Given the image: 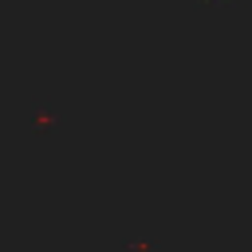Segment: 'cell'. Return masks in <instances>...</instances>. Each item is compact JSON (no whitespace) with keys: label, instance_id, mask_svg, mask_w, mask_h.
<instances>
[{"label":"cell","instance_id":"6da1fadb","mask_svg":"<svg viewBox=\"0 0 252 252\" xmlns=\"http://www.w3.org/2000/svg\"><path fill=\"white\" fill-rule=\"evenodd\" d=\"M197 4H209V8H228V4H236V0H197Z\"/></svg>","mask_w":252,"mask_h":252}]
</instances>
